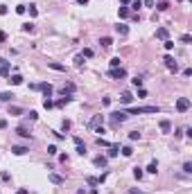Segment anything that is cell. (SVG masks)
Here are the masks:
<instances>
[{
    "label": "cell",
    "mask_w": 192,
    "mask_h": 194,
    "mask_svg": "<svg viewBox=\"0 0 192 194\" xmlns=\"http://www.w3.org/2000/svg\"><path fill=\"white\" fill-rule=\"evenodd\" d=\"M124 113H131V115H140V113H161V106H131V108H127Z\"/></svg>",
    "instance_id": "obj_1"
},
{
    "label": "cell",
    "mask_w": 192,
    "mask_h": 194,
    "mask_svg": "<svg viewBox=\"0 0 192 194\" xmlns=\"http://www.w3.org/2000/svg\"><path fill=\"white\" fill-rule=\"evenodd\" d=\"M109 117H111V127H113V129H118L120 124L127 120V113H124V111H113Z\"/></svg>",
    "instance_id": "obj_2"
},
{
    "label": "cell",
    "mask_w": 192,
    "mask_h": 194,
    "mask_svg": "<svg viewBox=\"0 0 192 194\" xmlns=\"http://www.w3.org/2000/svg\"><path fill=\"white\" fill-rule=\"evenodd\" d=\"M163 61H165V68H167L170 72H176V70H179V63H176V59H174L172 54H167Z\"/></svg>",
    "instance_id": "obj_3"
},
{
    "label": "cell",
    "mask_w": 192,
    "mask_h": 194,
    "mask_svg": "<svg viewBox=\"0 0 192 194\" xmlns=\"http://www.w3.org/2000/svg\"><path fill=\"white\" fill-rule=\"evenodd\" d=\"M109 77H111V79H124L127 77V70H124V68H111V70H109Z\"/></svg>",
    "instance_id": "obj_4"
},
{
    "label": "cell",
    "mask_w": 192,
    "mask_h": 194,
    "mask_svg": "<svg viewBox=\"0 0 192 194\" xmlns=\"http://www.w3.org/2000/svg\"><path fill=\"white\" fill-rule=\"evenodd\" d=\"M9 72H11V61H7V59L0 56V75H2V77H9Z\"/></svg>",
    "instance_id": "obj_5"
},
{
    "label": "cell",
    "mask_w": 192,
    "mask_h": 194,
    "mask_svg": "<svg viewBox=\"0 0 192 194\" xmlns=\"http://www.w3.org/2000/svg\"><path fill=\"white\" fill-rule=\"evenodd\" d=\"M188 108H190V99H188V97H179V99H176V111L179 113H185Z\"/></svg>",
    "instance_id": "obj_6"
},
{
    "label": "cell",
    "mask_w": 192,
    "mask_h": 194,
    "mask_svg": "<svg viewBox=\"0 0 192 194\" xmlns=\"http://www.w3.org/2000/svg\"><path fill=\"white\" fill-rule=\"evenodd\" d=\"M39 90H41V93H43V97H52V93H54V88H52V84H48V81L39 84Z\"/></svg>",
    "instance_id": "obj_7"
},
{
    "label": "cell",
    "mask_w": 192,
    "mask_h": 194,
    "mask_svg": "<svg viewBox=\"0 0 192 194\" xmlns=\"http://www.w3.org/2000/svg\"><path fill=\"white\" fill-rule=\"evenodd\" d=\"M27 151H30V149L23 147V145H11V153H14V156H25Z\"/></svg>",
    "instance_id": "obj_8"
},
{
    "label": "cell",
    "mask_w": 192,
    "mask_h": 194,
    "mask_svg": "<svg viewBox=\"0 0 192 194\" xmlns=\"http://www.w3.org/2000/svg\"><path fill=\"white\" fill-rule=\"evenodd\" d=\"M93 163H95V167H102V169H104V167L109 165V158L100 153V156H95V158H93Z\"/></svg>",
    "instance_id": "obj_9"
},
{
    "label": "cell",
    "mask_w": 192,
    "mask_h": 194,
    "mask_svg": "<svg viewBox=\"0 0 192 194\" xmlns=\"http://www.w3.org/2000/svg\"><path fill=\"white\" fill-rule=\"evenodd\" d=\"M131 102H133V95L129 93V90H124V93H122V95H120V104H124V106H129V104H131Z\"/></svg>",
    "instance_id": "obj_10"
},
{
    "label": "cell",
    "mask_w": 192,
    "mask_h": 194,
    "mask_svg": "<svg viewBox=\"0 0 192 194\" xmlns=\"http://www.w3.org/2000/svg\"><path fill=\"white\" fill-rule=\"evenodd\" d=\"M156 38H161V41H167V38H170V32H167V27H158V30H156Z\"/></svg>",
    "instance_id": "obj_11"
},
{
    "label": "cell",
    "mask_w": 192,
    "mask_h": 194,
    "mask_svg": "<svg viewBox=\"0 0 192 194\" xmlns=\"http://www.w3.org/2000/svg\"><path fill=\"white\" fill-rule=\"evenodd\" d=\"M16 135H20V138H32V131L30 129H27V127H18V129H16Z\"/></svg>",
    "instance_id": "obj_12"
},
{
    "label": "cell",
    "mask_w": 192,
    "mask_h": 194,
    "mask_svg": "<svg viewBox=\"0 0 192 194\" xmlns=\"http://www.w3.org/2000/svg\"><path fill=\"white\" fill-rule=\"evenodd\" d=\"M100 124H104V115H93V120H90L88 127H90V129H97Z\"/></svg>",
    "instance_id": "obj_13"
},
{
    "label": "cell",
    "mask_w": 192,
    "mask_h": 194,
    "mask_svg": "<svg viewBox=\"0 0 192 194\" xmlns=\"http://www.w3.org/2000/svg\"><path fill=\"white\" fill-rule=\"evenodd\" d=\"M120 153V145H109V151H106V158H115Z\"/></svg>",
    "instance_id": "obj_14"
},
{
    "label": "cell",
    "mask_w": 192,
    "mask_h": 194,
    "mask_svg": "<svg viewBox=\"0 0 192 194\" xmlns=\"http://www.w3.org/2000/svg\"><path fill=\"white\" fill-rule=\"evenodd\" d=\"M161 131H163V133H170V131H172V122H170V120H161Z\"/></svg>",
    "instance_id": "obj_15"
},
{
    "label": "cell",
    "mask_w": 192,
    "mask_h": 194,
    "mask_svg": "<svg viewBox=\"0 0 192 194\" xmlns=\"http://www.w3.org/2000/svg\"><path fill=\"white\" fill-rule=\"evenodd\" d=\"M48 178H50V183H54V185H61L63 181H66V178H63V176H59V174H50Z\"/></svg>",
    "instance_id": "obj_16"
},
{
    "label": "cell",
    "mask_w": 192,
    "mask_h": 194,
    "mask_svg": "<svg viewBox=\"0 0 192 194\" xmlns=\"http://www.w3.org/2000/svg\"><path fill=\"white\" fill-rule=\"evenodd\" d=\"M115 32H118L120 36H127V34H129V25H122L120 23V25H115Z\"/></svg>",
    "instance_id": "obj_17"
},
{
    "label": "cell",
    "mask_w": 192,
    "mask_h": 194,
    "mask_svg": "<svg viewBox=\"0 0 192 194\" xmlns=\"http://www.w3.org/2000/svg\"><path fill=\"white\" fill-rule=\"evenodd\" d=\"M48 66L52 68V70H57V72H66V66H61V63H57V61H48Z\"/></svg>",
    "instance_id": "obj_18"
},
{
    "label": "cell",
    "mask_w": 192,
    "mask_h": 194,
    "mask_svg": "<svg viewBox=\"0 0 192 194\" xmlns=\"http://www.w3.org/2000/svg\"><path fill=\"white\" fill-rule=\"evenodd\" d=\"M7 81L11 84V86H20V84H23V77H20V75H11Z\"/></svg>",
    "instance_id": "obj_19"
},
{
    "label": "cell",
    "mask_w": 192,
    "mask_h": 194,
    "mask_svg": "<svg viewBox=\"0 0 192 194\" xmlns=\"http://www.w3.org/2000/svg\"><path fill=\"white\" fill-rule=\"evenodd\" d=\"M61 93H63V95H72V93H75V84H72V81H68L66 86L61 88Z\"/></svg>",
    "instance_id": "obj_20"
},
{
    "label": "cell",
    "mask_w": 192,
    "mask_h": 194,
    "mask_svg": "<svg viewBox=\"0 0 192 194\" xmlns=\"http://www.w3.org/2000/svg\"><path fill=\"white\" fill-rule=\"evenodd\" d=\"M14 93H11V90H7V93H0V102H11V99H14Z\"/></svg>",
    "instance_id": "obj_21"
},
{
    "label": "cell",
    "mask_w": 192,
    "mask_h": 194,
    "mask_svg": "<svg viewBox=\"0 0 192 194\" xmlns=\"http://www.w3.org/2000/svg\"><path fill=\"white\" fill-rule=\"evenodd\" d=\"M23 113L25 111H23L20 106H9V115H23Z\"/></svg>",
    "instance_id": "obj_22"
},
{
    "label": "cell",
    "mask_w": 192,
    "mask_h": 194,
    "mask_svg": "<svg viewBox=\"0 0 192 194\" xmlns=\"http://www.w3.org/2000/svg\"><path fill=\"white\" fill-rule=\"evenodd\" d=\"M156 9H158V11H167V9H170V2H167V0H161V2L156 5Z\"/></svg>",
    "instance_id": "obj_23"
},
{
    "label": "cell",
    "mask_w": 192,
    "mask_h": 194,
    "mask_svg": "<svg viewBox=\"0 0 192 194\" xmlns=\"http://www.w3.org/2000/svg\"><path fill=\"white\" fill-rule=\"evenodd\" d=\"M147 172H149V174H156V172H158V163L152 160V163L147 165Z\"/></svg>",
    "instance_id": "obj_24"
},
{
    "label": "cell",
    "mask_w": 192,
    "mask_h": 194,
    "mask_svg": "<svg viewBox=\"0 0 192 194\" xmlns=\"http://www.w3.org/2000/svg\"><path fill=\"white\" fill-rule=\"evenodd\" d=\"M120 151H122V156H127V158H129V156H133V149H131L129 145H127V147H122Z\"/></svg>",
    "instance_id": "obj_25"
},
{
    "label": "cell",
    "mask_w": 192,
    "mask_h": 194,
    "mask_svg": "<svg viewBox=\"0 0 192 194\" xmlns=\"http://www.w3.org/2000/svg\"><path fill=\"white\" fill-rule=\"evenodd\" d=\"M140 7H142V0H131V9L133 11H138Z\"/></svg>",
    "instance_id": "obj_26"
},
{
    "label": "cell",
    "mask_w": 192,
    "mask_h": 194,
    "mask_svg": "<svg viewBox=\"0 0 192 194\" xmlns=\"http://www.w3.org/2000/svg\"><path fill=\"white\" fill-rule=\"evenodd\" d=\"M129 140H131V142L140 140V131H131V133H129Z\"/></svg>",
    "instance_id": "obj_27"
},
{
    "label": "cell",
    "mask_w": 192,
    "mask_h": 194,
    "mask_svg": "<svg viewBox=\"0 0 192 194\" xmlns=\"http://www.w3.org/2000/svg\"><path fill=\"white\" fill-rule=\"evenodd\" d=\"M102 45H104V48H111V45H113V38H109V36H104L102 38V41H100Z\"/></svg>",
    "instance_id": "obj_28"
},
{
    "label": "cell",
    "mask_w": 192,
    "mask_h": 194,
    "mask_svg": "<svg viewBox=\"0 0 192 194\" xmlns=\"http://www.w3.org/2000/svg\"><path fill=\"white\" fill-rule=\"evenodd\" d=\"M118 16H120V18H127V16H129V9H127V7H120L118 9Z\"/></svg>",
    "instance_id": "obj_29"
},
{
    "label": "cell",
    "mask_w": 192,
    "mask_h": 194,
    "mask_svg": "<svg viewBox=\"0 0 192 194\" xmlns=\"http://www.w3.org/2000/svg\"><path fill=\"white\" fill-rule=\"evenodd\" d=\"M43 106H45V108L50 111V108H54V102H52L50 97H45V99H43Z\"/></svg>",
    "instance_id": "obj_30"
},
{
    "label": "cell",
    "mask_w": 192,
    "mask_h": 194,
    "mask_svg": "<svg viewBox=\"0 0 192 194\" xmlns=\"http://www.w3.org/2000/svg\"><path fill=\"white\" fill-rule=\"evenodd\" d=\"M75 151H77L79 156H86V153H88V151H86V145H77V149H75Z\"/></svg>",
    "instance_id": "obj_31"
},
{
    "label": "cell",
    "mask_w": 192,
    "mask_h": 194,
    "mask_svg": "<svg viewBox=\"0 0 192 194\" xmlns=\"http://www.w3.org/2000/svg\"><path fill=\"white\" fill-rule=\"evenodd\" d=\"M131 84H133L136 88H140V86H142V77H133V79H131Z\"/></svg>",
    "instance_id": "obj_32"
},
{
    "label": "cell",
    "mask_w": 192,
    "mask_h": 194,
    "mask_svg": "<svg viewBox=\"0 0 192 194\" xmlns=\"http://www.w3.org/2000/svg\"><path fill=\"white\" fill-rule=\"evenodd\" d=\"M30 16H32V18H36V16H39V9H36V5H30Z\"/></svg>",
    "instance_id": "obj_33"
},
{
    "label": "cell",
    "mask_w": 192,
    "mask_h": 194,
    "mask_svg": "<svg viewBox=\"0 0 192 194\" xmlns=\"http://www.w3.org/2000/svg\"><path fill=\"white\" fill-rule=\"evenodd\" d=\"M57 151H59V149H57V145H48V153H50V156H57Z\"/></svg>",
    "instance_id": "obj_34"
},
{
    "label": "cell",
    "mask_w": 192,
    "mask_h": 194,
    "mask_svg": "<svg viewBox=\"0 0 192 194\" xmlns=\"http://www.w3.org/2000/svg\"><path fill=\"white\" fill-rule=\"evenodd\" d=\"M142 174H145V172H142V169H140V167H136V169H133V176H136V178H138V181H140V178H142Z\"/></svg>",
    "instance_id": "obj_35"
},
{
    "label": "cell",
    "mask_w": 192,
    "mask_h": 194,
    "mask_svg": "<svg viewBox=\"0 0 192 194\" xmlns=\"http://www.w3.org/2000/svg\"><path fill=\"white\" fill-rule=\"evenodd\" d=\"M81 63H84V56H81V54H77V56H75V66H77V68H81Z\"/></svg>",
    "instance_id": "obj_36"
},
{
    "label": "cell",
    "mask_w": 192,
    "mask_h": 194,
    "mask_svg": "<svg viewBox=\"0 0 192 194\" xmlns=\"http://www.w3.org/2000/svg\"><path fill=\"white\" fill-rule=\"evenodd\" d=\"M163 45H165V50L170 52V50L174 48V41H170V38H167V41H163Z\"/></svg>",
    "instance_id": "obj_37"
},
{
    "label": "cell",
    "mask_w": 192,
    "mask_h": 194,
    "mask_svg": "<svg viewBox=\"0 0 192 194\" xmlns=\"http://www.w3.org/2000/svg\"><path fill=\"white\" fill-rule=\"evenodd\" d=\"M181 43H185V45L192 43V36H190V34H183V36H181Z\"/></svg>",
    "instance_id": "obj_38"
},
{
    "label": "cell",
    "mask_w": 192,
    "mask_h": 194,
    "mask_svg": "<svg viewBox=\"0 0 192 194\" xmlns=\"http://www.w3.org/2000/svg\"><path fill=\"white\" fill-rule=\"evenodd\" d=\"M183 172L185 174H192V163H183Z\"/></svg>",
    "instance_id": "obj_39"
},
{
    "label": "cell",
    "mask_w": 192,
    "mask_h": 194,
    "mask_svg": "<svg viewBox=\"0 0 192 194\" xmlns=\"http://www.w3.org/2000/svg\"><path fill=\"white\" fill-rule=\"evenodd\" d=\"M111 68H120V56H113L111 59Z\"/></svg>",
    "instance_id": "obj_40"
},
{
    "label": "cell",
    "mask_w": 192,
    "mask_h": 194,
    "mask_svg": "<svg viewBox=\"0 0 192 194\" xmlns=\"http://www.w3.org/2000/svg\"><path fill=\"white\" fill-rule=\"evenodd\" d=\"M86 183H88V185H97V178H95V176H86Z\"/></svg>",
    "instance_id": "obj_41"
},
{
    "label": "cell",
    "mask_w": 192,
    "mask_h": 194,
    "mask_svg": "<svg viewBox=\"0 0 192 194\" xmlns=\"http://www.w3.org/2000/svg\"><path fill=\"white\" fill-rule=\"evenodd\" d=\"M23 32H34V25L32 23H25V25H23Z\"/></svg>",
    "instance_id": "obj_42"
},
{
    "label": "cell",
    "mask_w": 192,
    "mask_h": 194,
    "mask_svg": "<svg viewBox=\"0 0 192 194\" xmlns=\"http://www.w3.org/2000/svg\"><path fill=\"white\" fill-rule=\"evenodd\" d=\"M106 178H109V172H104V174L100 176V178H97V185H102V183H104V181H106Z\"/></svg>",
    "instance_id": "obj_43"
},
{
    "label": "cell",
    "mask_w": 192,
    "mask_h": 194,
    "mask_svg": "<svg viewBox=\"0 0 192 194\" xmlns=\"http://www.w3.org/2000/svg\"><path fill=\"white\" fill-rule=\"evenodd\" d=\"M25 11H27L25 5H18V7H16V14H25Z\"/></svg>",
    "instance_id": "obj_44"
},
{
    "label": "cell",
    "mask_w": 192,
    "mask_h": 194,
    "mask_svg": "<svg viewBox=\"0 0 192 194\" xmlns=\"http://www.w3.org/2000/svg\"><path fill=\"white\" fill-rule=\"evenodd\" d=\"M81 56H86V59H90V56H93V50H90V48H86V50H84V54H81Z\"/></svg>",
    "instance_id": "obj_45"
},
{
    "label": "cell",
    "mask_w": 192,
    "mask_h": 194,
    "mask_svg": "<svg viewBox=\"0 0 192 194\" xmlns=\"http://www.w3.org/2000/svg\"><path fill=\"white\" fill-rule=\"evenodd\" d=\"M97 145H100V147H109V142H106V140H104L102 135H100V138H97Z\"/></svg>",
    "instance_id": "obj_46"
},
{
    "label": "cell",
    "mask_w": 192,
    "mask_h": 194,
    "mask_svg": "<svg viewBox=\"0 0 192 194\" xmlns=\"http://www.w3.org/2000/svg\"><path fill=\"white\" fill-rule=\"evenodd\" d=\"M61 129H63V131H68V129H70V120H63V124H61Z\"/></svg>",
    "instance_id": "obj_47"
},
{
    "label": "cell",
    "mask_w": 192,
    "mask_h": 194,
    "mask_svg": "<svg viewBox=\"0 0 192 194\" xmlns=\"http://www.w3.org/2000/svg\"><path fill=\"white\" fill-rule=\"evenodd\" d=\"M142 5H145V7H154L156 0H142Z\"/></svg>",
    "instance_id": "obj_48"
},
{
    "label": "cell",
    "mask_w": 192,
    "mask_h": 194,
    "mask_svg": "<svg viewBox=\"0 0 192 194\" xmlns=\"http://www.w3.org/2000/svg\"><path fill=\"white\" fill-rule=\"evenodd\" d=\"M0 178H2V181H5V183H7V181L11 178V176H9V172H2V174H0Z\"/></svg>",
    "instance_id": "obj_49"
},
{
    "label": "cell",
    "mask_w": 192,
    "mask_h": 194,
    "mask_svg": "<svg viewBox=\"0 0 192 194\" xmlns=\"http://www.w3.org/2000/svg\"><path fill=\"white\" fill-rule=\"evenodd\" d=\"M27 115H30V120H39V113H36V111H30Z\"/></svg>",
    "instance_id": "obj_50"
},
{
    "label": "cell",
    "mask_w": 192,
    "mask_h": 194,
    "mask_svg": "<svg viewBox=\"0 0 192 194\" xmlns=\"http://www.w3.org/2000/svg\"><path fill=\"white\" fill-rule=\"evenodd\" d=\"M7 11H9V9H7V5H0V16H5Z\"/></svg>",
    "instance_id": "obj_51"
},
{
    "label": "cell",
    "mask_w": 192,
    "mask_h": 194,
    "mask_svg": "<svg viewBox=\"0 0 192 194\" xmlns=\"http://www.w3.org/2000/svg\"><path fill=\"white\" fill-rule=\"evenodd\" d=\"M0 129H7V120H0Z\"/></svg>",
    "instance_id": "obj_52"
},
{
    "label": "cell",
    "mask_w": 192,
    "mask_h": 194,
    "mask_svg": "<svg viewBox=\"0 0 192 194\" xmlns=\"http://www.w3.org/2000/svg\"><path fill=\"white\" fill-rule=\"evenodd\" d=\"M2 41H7V34H5V32H0V43H2Z\"/></svg>",
    "instance_id": "obj_53"
},
{
    "label": "cell",
    "mask_w": 192,
    "mask_h": 194,
    "mask_svg": "<svg viewBox=\"0 0 192 194\" xmlns=\"http://www.w3.org/2000/svg\"><path fill=\"white\" fill-rule=\"evenodd\" d=\"M16 194H30V192H27L25 187H23V190H16Z\"/></svg>",
    "instance_id": "obj_54"
},
{
    "label": "cell",
    "mask_w": 192,
    "mask_h": 194,
    "mask_svg": "<svg viewBox=\"0 0 192 194\" xmlns=\"http://www.w3.org/2000/svg\"><path fill=\"white\" fill-rule=\"evenodd\" d=\"M77 5H84V7H86V5H88V0H77Z\"/></svg>",
    "instance_id": "obj_55"
},
{
    "label": "cell",
    "mask_w": 192,
    "mask_h": 194,
    "mask_svg": "<svg viewBox=\"0 0 192 194\" xmlns=\"http://www.w3.org/2000/svg\"><path fill=\"white\" fill-rule=\"evenodd\" d=\"M120 2H122V5H131V0H120Z\"/></svg>",
    "instance_id": "obj_56"
},
{
    "label": "cell",
    "mask_w": 192,
    "mask_h": 194,
    "mask_svg": "<svg viewBox=\"0 0 192 194\" xmlns=\"http://www.w3.org/2000/svg\"><path fill=\"white\" fill-rule=\"evenodd\" d=\"M75 194H86V190H77V192H75Z\"/></svg>",
    "instance_id": "obj_57"
},
{
    "label": "cell",
    "mask_w": 192,
    "mask_h": 194,
    "mask_svg": "<svg viewBox=\"0 0 192 194\" xmlns=\"http://www.w3.org/2000/svg\"><path fill=\"white\" fill-rule=\"evenodd\" d=\"M129 194H140V192H138V190H129Z\"/></svg>",
    "instance_id": "obj_58"
},
{
    "label": "cell",
    "mask_w": 192,
    "mask_h": 194,
    "mask_svg": "<svg viewBox=\"0 0 192 194\" xmlns=\"http://www.w3.org/2000/svg\"><path fill=\"white\" fill-rule=\"evenodd\" d=\"M90 194H97V187H93V190H90Z\"/></svg>",
    "instance_id": "obj_59"
},
{
    "label": "cell",
    "mask_w": 192,
    "mask_h": 194,
    "mask_svg": "<svg viewBox=\"0 0 192 194\" xmlns=\"http://www.w3.org/2000/svg\"><path fill=\"white\" fill-rule=\"evenodd\" d=\"M179 2H183V0H179Z\"/></svg>",
    "instance_id": "obj_60"
}]
</instances>
